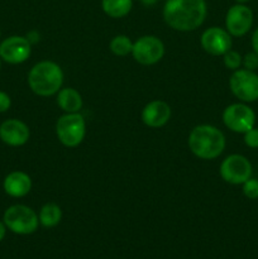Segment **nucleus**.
<instances>
[{"instance_id":"obj_1","label":"nucleus","mask_w":258,"mask_h":259,"mask_svg":"<svg viewBox=\"0 0 258 259\" xmlns=\"http://www.w3.org/2000/svg\"><path fill=\"white\" fill-rule=\"evenodd\" d=\"M206 13L205 0H166L163 19L172 29L190 32L204 23Z\"/></svg>"},{"instance_id":"obj_2","label":"nucleus","mask_w":258,"mask_h":259,"mask_svg":"<svg viewBox=\"0 0 258 259\" xmlns=\"http://www.w3.org/2000/svg\"><path fill=\"white\" fill-rule=\"evenodd\" d=\"M190 151L200 159H214L225 148V137L217 126L197 125L189 136Z\"/></svg>"},{"instance_id":"obj_3","label":"nucleus","mask_w":258,"mask_h":259,"mask_svg":"<svg viewBox=\"0 0 258 259\" xmlns=\"http://www.w3.org/2000/svg\"><path fill=\"white\" fill-rule=\"evenodd\" d=\"M63 72L57 63L42 61L30 68L28 73V85L38 96H52L61 90Z\"/></svg>"},{"instance_id":"obj_4","label":"nucleus","mask_w":258,"mask_h":259,"mask_svg":"<svg viewBox=\"0 0 258 259\" xmlns=\"http://www.w3.org/2000/svg\"><path fill=\"white\" fill-rule=\"evenodd\" d=\"M7 229L19 235L33 234L38 229L39 219L35 211L25 205H13L8 207L3 217Z\"/></svg>"},{"instance_id":"obj_5","label":"nucleus","mask_w":258,"mask_h":259,"mask_svg":"<svg viewBox=\"0 0 258 259\" xmlns=\"http://www.w3.org/2000/svg\"><path fill=\"white\" fill-rule=\"evenodd\" d=\"M56 133L63 146L75 148L85 138V119L78 113H66L58 119L56 124Z\"/></svg>"},{"instance_id":"obj_6","label":"nucleus","mask_w":258,"mask_h":259,"mask_svg":"<svg viewBox=\"0 0 258 259\" xmlns=\"http://www.w3.org/2000/svg\"><path fill=\"white\" fill-rule=\"evenodd\" d=\"M230 91L244 103L258 100V75L254 71L235 70L229 80Z\"/></svg>"},{"instance_id":"obj_7","label":"nucleus","mask_w":258,"mask_h":259,"mask_svg":"<svg viewBox=\"0 0 258 259\" xmlns=\"http://www.w3.org/2000/svg\"><path fill=\"white\" fill-rule=\"evenodd\" d=\"M225 126L235 133H243L254 128L255 114L245 104H232L227 106L223 113Z\"/></svg>"},{"instance_id":"obj_8","label":"nucleus","mask_w":258,"mask_h":259,"mask_svg":"<svg viewBox=\"0 0 258 259\" xmlns=\"http://www.w3.org/2000/svg\"><path fill=\"white\" fill-rule=\"evenodd\" d=\"M220 176L228 184L243 185L252 176V164L244 156L232 154L220 164Z\"/></svg>"},{"instance_id":"obj_9","label":"nucleus","mask_w":258,"mask_h":259,"mask_svg":"<svg viewBox=\"0 0 258 259\" xmlns=\"http://www.w3.org/2000/svg\"><path fill=\"white\" fill-rule=\"evenodd\" d=\"M132 55L141 65L151 66L162 60L164 55V46L159 38L154 35H144L133 43Z\"/></svg>"},{"instance_id":"obj_10","label":"nucleus","mask_w":258,"mask_h":259,"mask_svg":"<svg viewBox=\"0 0 258 259\" xmlns=\"http://www.w3.org/2000/svg\"><path fill=\"white\" fill-rule=\"evenodd\" d=\"M253 25V12L245 4H235L229 8L225 17L228 33L234 37L247 34Z\"/></svg>"},{"instance_id":"obj_11","label":"nucleus","mask_w":258,"mask_h":259,"mask_svg":"<svg viewBox=\"0 0 258 259\" xmlns=\"http://www.w3.org/2000/svg\"><path fill=\"white\" fill-rule=\"evenodd\" d=\"M32 45L27 37L12 35L0 43V58L12 65H18L29 58Z\"/></svg>"},{"instance_id":"obj_12","label":"nucleus","mask_w":258,"mask_h":259,"mask_svg":"<svg viewBox=\"0 0 258 259\" xmlns=\"http://www.w3.org/2000/svg\"><path fill=\"white\" fill-rule=\"evenodd\" d=\"M201 46L210 55L224 56L232 48V38L228 30L219 27H211L202 33Z\"/></svg>"},{"instance_id":"obj_13","label":"nucleus","mask_w":258,"mask_h":259,"mask_svg":"<svg viewBox=\"0 0 258 259\" xmlns=\"http://www.w3.org/2000/svg\"><path fill=\"white\" fill-rule=\"evenodd\" d=\"M0 139L12 147H20L29 139V128L19 119H8L0 125Z\"/></svg>"},{"instance_id":"obj_14","label":"nucleus","mask_w":258,"mask_h":259,"mask_svg":"<svg viewBox=\"0 0 258 259\" xmlns=\"http://www.w3.org/2000/svg\"><path fill=\"white\" fill-rule=\"evenodd\" d=\"M171 118V108L162 100H154L147 104L142 111V120L149 128H161Z\"/></svg>"},{"instance_id":"obj_15","label":"nucleus","mask_w":258,"mask_h":259,"mask_svg":"<svg viewBox=\"0 0 258 259\" xmlns=\"http://www.w3.org/2000/svg\"><path fill=\"white\" fill-rule=\"evenodd\" d=\"M4 191L12 197H23L29 194L32 189V180L25 172H10L4 180Z\"/></svg>"},{"instance_id":"obj_16","label":"nucleus","mask_w":258,"mask_h":259,"mask_svg":"<svg viewBox=\"0 0 258 259\" xmlns=\"http://www.w3.org/2000/svg\"><path fill=\"white\" fill-rule=\"evenodd\" d=\"M57 104L66 113H78L82 108V98L75 89H61L57 95Z\"/></svg>"},{"instance_id":"obj_17","label":"nucleus","mask_w":258,"mask_h":259,"mask_svg":"<svg viewBox=\"0 0 258 259\" xmlns=\"http://www.w3.org/2000/svg\"><path fill=\"white\" fill-rule=\"evenodd\" d=\"M133 0H101L104 13L110 18H123L132 10Z\"/></svg>"},{"instance_id":"obj_18","label":"nucleus","mask_w":258,"mask_h":259,"mask_svg":"<svg viewBox=\"0 0 258 259\" xmlns=\"http://www.w3.org/2000/svg\"><path fill=\"white\" fill-rule=\"evenodd\" d=\"M61 218H62V211L56 204H46L38 215L39 224L45 228H55L61 222Z\"/></svg>"},{"instance_id":"obj_19","label":"nucleus","mask_w":258,"mask_h":259,"mask_svg":"<svg viewBox=\"0 0 258 259\" xmlns=\"http://www.w3.org/2000/svg\"><path fill=\"white\" fill-rule=\"evenodd\" d=\"M110 51L116 56H120V57H124V56L132 53V50H133V43L129 39L126 35H116L113 39L110 40Z\"/></svg>"},{"instance_id":"obj_20","label":"nucleus","mask_w":258,"mask_h":259,"mask_svg":"<svg viewBox=\"0 0 258 259\" xmlns=\"http://www.w3.org/2000/svg\"><path fill=\"white\" fill-rule=\"evenodd\" d=\"M243 57L237 52V51H228L224 55V65L225 67L229 68V70H239V67L242 66Z\"/></svg>"},{"instance_id":"obj_21","label":"nucleus","mask_w":258,"mask_h":259,"mask_svg":"<svg viewBox=\"0 0 258 259\" xmlns=\"http://www.w3.org/2000/svg\"><path fill=\"white\" fill-rule=\"evenodd\" d=\"M243 194L249 200L258 199V180L252 179V177L249 180H247L243 184Z\"/></svg>"},{"instance_id":"obj_22","label":"nucleus","mask_w":258,"mask_h":259,"mask_svg":"<svg viewBox=\"0 0 258 259\" xmlns=\"http://www.w3.org/2000/svg\"><path fill=\"white\" fill-rule=\"evenodd\" d=\"M242 65L244 66L245 70L249 71H255L258 68V55L253 51V52L247 53V55L243 57Z\"/></svg>"},{"instance_id":"obj_23","label":"nucleus","mask_w":258,"mask_h":259,"mask_svg":"<svg viewBox=\"0 0 258 259\" xmlns=\"http://www.w3.org/2000/svg\"><path fill=\"white\" fill-rule=\"evenodd\" d=\"M244 143L249 148H258V129L252 128L244 133Z\"/></svg>"},{"instance_id":"obj_24","label":"nucleus","mask_w":258,"mask_h":259,"mask_svg":"<svg viewBox=\"0 0 258 259\" xmlns=\"http://www.w3.org/2000/svg\"><path fill=\"white\" fill-rule=\"evenodd\" d=\"M10 105H12L10 96L4 91H0V113H5L9 110Z\"/></svg>"},{"instance_id":"obj_25","label":"nucleus","mask_w":258,"mask_h":259,"mask_svg":"<svg viewBox=\"0 0 258 259\" xmlns=\"http://www.w3.org/2000/svg\"><path fill=\"white\" fill-rule=\"evenodd\" d=\"M252 48L255 53L258 55V28L253 32L252 35Z\"/></svg>"},{"instance_id":"obj_26","label":"nucleus","mask_w":258,"mask_h":259,"mask_svg":"<svg viewBox=\"0 0 258 259\" xmlns=\"http://www.w3.org/2000/svg\"><path fill=\"white\" fill-rule=\"evenodd\" d=\"M5 233H7V227H5L4 223L0 222V242H2V240L4 239Z\"/></svg>"},{"instance_id":"obj_27","label":"nucleus","mask_w":258,"mask_h":259,"mask_svg":"<svg viewBox=\"0 0 258 259\" xmlns=\"http://www.w3.org/2000/svg\"><path fill=\"white\" fill-rule=\"evenodd\" d=\"M142 3H143L146 7H152V5H154L157 3V0H141Z\"/></svg>"},{"instance_id":"obj_28","label":"nucleus","mask_w":258,"mask_h":259,"mask_svg":"<svg viewBox=\"0 0 258 259\" xmlns=\"http://www.w3.org/2000/svg\"><path fill=\"white\" fill-rule=\"evenodd\" d=\"M235 2H237L238 4H245V3L250 2V0H235Z\"/></svg>"},{"instance_id":"obj_29","label":"nucleus","mask_w":258,"mask_h":259,"mask_svg":"<svg viewBox=\"0 0 258 259\" xmlns=\"http://www.w3.org/2000/svg\"><path fill=\"white\" fill-rule=\"evenodd\" d=\"M2 61L3 60H2V58H0V68H2Z\"/></svg>"}]
</instances>
